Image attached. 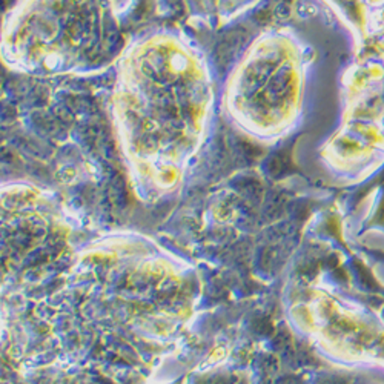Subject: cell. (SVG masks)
I'll use <instances>...</instances> for the list:
<instances>
[{"mask_svg":"<svg viewBox=\"0 0 384 384\" xmlns=\"http://www.w3.org/2000/svg\"><path fill=\"white\" fill-rule=\"evenodd\" d=\"M109 114L137 194L157 200L182 182L212 122L215 85L203 52L158 28L129 39L117 60Z\"/></svg>","mask_w":384,"mask_h":384,"instance_id":"1","label":"cell"},{"mask_svg":"<svg viewBox=\"0 0 384 384\" xmlns=\"http://www.w3.org/2000/svg\"><path fill=\"white\" fill-rule=\"evenodd\" d=\"M113 0H16L4 17L2 60L49 79L114 68L128 45Z\"/></svg>","mask_w":384,"mask_h":384,"instance_id":"2","label":"cell"},{"mask_svg":"<svg viewBox=\"0 0 384 384\" xmlns=\"http://www.w3.org/2000/svg\"><path fill=\"white\" fill-rule=\"evenodd\" d=\"M304 54L295 39L266 31L232 66L222 92L229 122L246 135L272 140L291 129L300 114Z\"/></svg>","mask_w":384,"mask_h":384,"instance_id":"3","label":"cell"},{"mask_svg":"<svg viewBox=\"0 0 384 384\" xmlns=\"http://www.w3.org/2000/svg\"><path fill=\"white\" fill-rule=\"evenodd\" d=\"M258 0H185L189 17L211 28H222L243 16Z\"/></svg>","mask_w":384,"mask_h":384,"instance_id":"4","label":"cell"}]
</instances>
